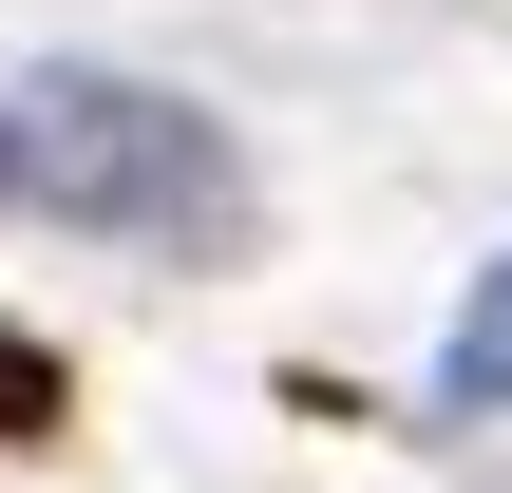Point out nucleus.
I'll return each mask as SVG.
<instances>
[{"label": "nucleus", "instance_id": "nucleus-1", "mask_svg": "<svg viewBox=\"0 0 512 493\" xmlns=\"http://www.w3.org/2000/svg\"><path fill=\"white\" fill-rule=\"evenodd\" d=\"M0 152H19L38 209H76L114 247H247V152L152 76H76L57 57L38 95H0Z\"/></svg>", "mask_w": 512, "mask_h": 493}, {"label": "nucleus", "instance_id": "nucleus-2", "mask_svg": "<svg viewBox=\"0 0 512 493\" xmlns=\"http://www.w3.org/2000/svg\"><path fill=\"white\" fill-rule=\"evenodd\" d=\"M437 399H456V418H512V266L456 304V361H437Z\"/></svg>", "mask_w": 512, "mask_h": 493}, {"label": "nucleus", "instance_id": "nucleus-3", "mask_svg": "<svg viewBox=\"0 0 512 493\" xmlns=\"http://www.w3.org/2000/svg\"><path fill=\"white\" fill-rule=\"evenodd\" d=\"M57 418H76V380H57V342H19V323H0V437H57Z\"/></svg>", "mask_w": 512, "mask_h": 493}, {"label": "nucleus", "instance_id": "nucleus-4", "mask_svg": "<svg viewBox=\"0 0 512 493\" xmlns=\"http://www.w3.org/2000/svg\"><path fill=\"white\" fill-rule=\"evenodd\" d=\"M0 190H19V152H0Z\"/></svg>", "mask_w": 512, "mask_h": 493}]
</instances>
